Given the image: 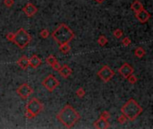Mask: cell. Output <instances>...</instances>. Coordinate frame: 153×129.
Masks as SVG:
<instances>
[{
  "label": "cell",
  "instance_id": "277c9868",
  "mask_svg": "<svg viewBox=\"0 0 153 129\" xmlns=\"http://www.w3.org/2000/svg\"><path fill=\"white\" fill-rule=\"evenodd\" d=\"M42 110L43 104L37 98H32L26 105L25 117L29 119H34L42 111Z\"/></svg>",
  "mask_w": 153,
  "mask_h": 129
},
{
  "label": "cell",
  "instance_id": "3957f363",
  "mask_svg": "<svg viewBox=\"0 0 153 129\" xmlns=\"http://www.w3.org/2000/svg\"><path fill=\"white\" fill-rule=\"evenodd\" d=\"M121 112L123 115H125L128 120L134 121L143 112V108L139 105V103L134 100L130 99L122 108Z\"/></svg>",
  "mask_w": 153,
  "mask_h": 129
},
{
  "label": "cell",
  "instance_id": "603a6c76",
  "mask_svg": "<svg viewBox=\"0 0 153 129\" xmlns=\"http://www.w3.org/2000/svg\"><path fill=\"white\" fill-rule=\"evenodd\" d=\"M39 35H40V37H41V38H43V39H47V38L49 36V31H48L47 29H43V30L39 32Z\"/></svg>",
  "mask_w": 153,
  "mask_h": 129
},
{
  "label": "cell",
  "instance_id": "ffe728a7",
  "mask_svg": "<svg viewBox=\"0 0 153 129\" xmlns=\"http://www.w3.org/2000/svg\"><path fill=\"white\" fill-rule=\"evenodd\" d=\"M46 61H47V63H48L50 66H52L55 63H56V62H57L56 58L53 55H49V56L47 57Z\"/></svg>",
  "mask_w": 153,
  "mask_h": 129
},
{
  "label": "cell",
  "instance_id": "d6986e66",
  "mask_svg": "<svg viewBox=\"0 0 153 129\" xmlns=\"http://www.w3.org/2000/svg\"><path fill=\"white\" fill-rule=\"evenodd\" d=\"M98 43H99L100 46H101V47L105 46V45L108 43V39H107V37L104 36V35H100V36L99 37V39H98Z\"/></svg>",
  "mask_w": 153,
  "mask_h": 129
},
{
  "label": "cell",
  "instance_id": "4316f807",
  "mask_svg": "<svg viewBox=\"0 0 153 129\" xmlns=\"http://www.w3.org/2000/svg\"><path fill=\"white\" fill-rule=\"evenodd\" d=\"M100 117H101L102 119H104L108 120V119H110V114H109V112H108V111H103V112L101 113Z\"/></svg>",
  "mask_w": 153,
  "mask_h": 129
},
{
  "label": "cell",
  "instance_id": "ba28073f",
  "mask_svg": "<svg viewBox=\"0 0 153 129\" xmlns=\"http://www.w3.org/2000/svg\"><path fill=\"white\" fill-rule=\"evenodd\" d=\"M16 92H17V94H18L22 99L26 100V99H28V98L31 95V93L33 92V89H32L28 84L25 83V84H22V85H20V86L17 88Z\"/></svg>",
  "mask_w": 153,
  "mask_h": 129
},
{
  "label": "cell",
  "instance_id": "9c48e42d",
  "mask_svg": "<svg viewBox=\"0 0 153 129\" xmlns=\"http://www.w3.org/2000/svg\"><path fill=\"white\" fill-rule=\"evenodd\" d=\"M135 17H136V19H137L141 23H145V22H147L150 20V18L152 17V15H151V13H150L148 11H146V10L143 8V9H142L141 11L135 13Z\"/></svg>",
  "mask_w": 153,
  "mask_h": 129
},
{
  "label": "cell",
  "instance_id": "7c38bea8",
  "mask_svg": "<svg viewBox=\"0 0 153 129\" xmlns=\"http://www.w3.org/2000/svg\"><path fill=\"white\" fill-rule=\"evenodd\" d=\"M42 61L41 59L39 57V56L37 55H33L31 56L30 58H29V64H30V66L32 67V68H37L39 67L40 65H41Z\"/></svg>",
  "mask_w": 153,
  "mask_h": 129
},
{
  "label": "cell",
  "instance_id": "5b68a950",
  "mask_svg": "<svg viewBox=\"0 0 153 129\" xmlns=\"http://www.w3.org/2000/svg\"><path fill=\"white\" fill-rule=\"evenodd\" d=\"M30 40H31V36L23 28H21L14 33L13 42L18 48L22 49L30 44Z\"/></svg>",
  "mask_w": 153,
  "mask_h": 129
},
{
  "label": "cell",
  "instance_id": "7a4b0ae2",
  "mask_svg": "<svg viewBox=\"0 0 153 129\" xmlns=\"http://www.w3.org/2000/svg\"><path fill=\"white\" fill-rule=\"evenodd\" d=\"M52 38L58 43H69L74 38V33L71 30L70 27H68L65 23H61L53 32H52Z\"/></svg>",
  "mask_w": 153,
  "mask_h": 129
},
{
  "label": "cell",
  "instance_id": "e0dca14e",
  "mask_svg": "<svg viewBox=\"0 0 153 129\" xmlns=\"http://www.w3.org/2000/svg\"><path fill=\"white\" fill-rule=\"evenodd\" d=\"M59 50L63 54H67V53H69L71 51V47L69 46L68 43H62V44H60Z\"/></svg>",
  "mask_w": 153,
  "mask_h": 129
},
{
  "label": "cell",
  "instance_id": "2e32d148",
  "mask_svg": "<svg viewBox=\"0 0 153 129\" xmlns=\"http://www.w3.org/2000/svg\"><path fill=\"white\" fill-rule=\"evenodd\" d=\"M131 9H132L134 12L137 13V12L141 11L142 9H143V4L139 0H134V1L133 2V4H131Z\"/></svg>",
  "mask_w": 153,
  "mask_h": 129
},
{
  "label": "cell",
  "instance_id": "44dd1931",
  "mask_svg": "<svg viewBox=\"0 0 153 129\" xmlns=\"http://www.w3.org/2000/svg\"><path fill=\"white\" fill-rule=\"evenodd\" d=\"M113 35H114V37H116L117 39H120V38L122 37V35H123V31H122L121 29H117V30L114 31Z\"/></svg>",
  "mask_w": 153,
  "mask_h": 129
},
{
  "label": "cell",
  "instance_id": "f1b7e54d",
  "mask_svg": "<svg viewBox=\"0 0 153 129\" xmlns=\"http://www.w3.org/2000/svg\"><path fill=\"white\" fill-rule=\"evenodd\" d=\"M13 37H14V33H13V32L7 33V35H6V40H7L8 41H13Z\"/></svg>",
  "mask_w": 153,
  "mask_h": 129
},
{
  "label": "cell",
  "instance_id": "d4e9b609",
  "mask_svg": "<svg viewBox=\"0 0 153 129\" xmlns=\"http://www.w3.org/2000/svg\"><path fill=\"white\" fill-rule=\"evenodd\" d=\"M122 43H123V45H124L125 47H128V46L131 44V40H130V38L125 37V38L123 39V40H122Z\"/></svg>",
  "mask_w": 153,
  "mask_h": 129
},
{
  "label": "cell",
  "instance_id": "7402d4cb",
  "mask_svg": "<svg viewBox=\"0 0 153 129\" xmlns=\"http://www.w3.org/2000/svg\"><path fill=\"white\" fill-rule=\"evenodd\" d=\"M127 79H128V82H129L130 84H134L137 83V77H136L134 74H132L131 75H129V76L127 77Z\"/></svg>",
  "mask_w": 153,
  "mask_h": 129
},
{
  "label": "cell",
  "instance_id": "9a60e30c",
  "mask_svg": "<svg viewBox=\"0 0 153 129\" xmlns=\"http://www.w3.org/2000/svg\"><path fill=\"white\" fill-rule=\"evenodd\" d=\"M17 64L19 65V66L23 69V70H27L28 67L30 66V64H29V58L26 57V56H22L20 59L17 60Z\"/></svg>",
  "mask_w": 153,
  "mask_h": 129
},
{
  "label": "cell",
  "instance_id": "8992f818",
  "mask_svg": "<svg viewBox=\"0 0 153 129\" xmlns=\"http://www.w3.org/2000/svg\"><path fill=\"white\" fill-rule=\"evenodd\" d=\"M59 84H60L59 81L53 75H48L42 82V85L50 92L55 91L56 89V87L59 86Z\"/></svg>",
  "mask_w": 153,
  "mask_h": 129
},
{
  "label": "cell",
  "instance_id": "4fadbf2b",
  "mask_svg": "<svg viewBox=\"0 0 153 129\" xmlns=\"http://www.w3.org/2000/svg\"><path fill=\"white\" fill-rule=\"evenodd\" d=\"M58 72H59V74L61 75L62 77H64V78H68V77L72 75L73 70H72L67 65H64L63 66H61V68L59 69Z\"/></svg>",
  "mask_w": 153,
  "mask_h": 129
},
{
  "label": "cell",
  "instance_id": "6da1fadb",
  "mask_svg": "<svg viewBox=\"0 0 153 129\" xmlns=\"http://www.w3.org/2000/svg\"><path fill=\"white\" fill-rule=\"evenodd\" d=\"M56 118L65 128H71L80 120L81 116L71 105H65L57 114Z\"/></svg>",
  "mask_w": 153,
  "mask_h": 129
},
{
  "label": "cell",
  "instance_id": "f546056e",
  "mask_svg": "<svg viewBox=\"0 0 153 129\" xmlns=\"http://www.w3.org/2000/svg\"><path fill=\"white\" fill-rule=\"evenodd\" d=\"M51 67H52L54 70H56V71H59V69L61 68V66H60V64H59L58 62H56V63H55Z\"/></svg>",
  "mask_w": 153,
  "mask_h": 129
},
{
  "label": "cell",
  "instance_id": "30bf717a",
  "mask_svg": "<svg viewBox=\"0 0 153 129\" xmlns=\"http://www.w3.org/2000/svg\"><path fill=\"white\" fill-rule=\"evenodd\" d=\"M118 73L124 77V78H127L129 75H131L132 74H134V68L133 66L128 64V63H125L119 69H118Z\"/></svg>",
  "mask_w": 153,
  "mask_h": 129
},
{
  "label": "cell",
  "instance_id": "ac0fdd59",
  "mask_svg": "<svg viewBox=\"0 0 153 129\" xmlns=\"http://www.w3.org/2000/svg\"><path fill=\"white\" fill-rule=\"evenodd\" d=\"M145 54H146V52H145V50H144L142 47L137 48L135 49V51H134V56L137 57H139V58L144 57Z\"/></svg>",
  "mask_w": 153,
  "mask_h": 129
},
{
  "label": "cell",
  "instance_id": "8fae6325",
  "mask_svg": "<svg viewBox=\"0 0 153 129\" xmlns=\"http://www.w3.org/2000/svg\"><path fill=\"white\" fill-rule=\"evenodd\" d=\"M22 11L24 12V13L28 16V17H31L33 15H35L38 12V8L31 3H28L22 9Z\"/></svg>",
  "mask_w": 153,
  "mask_h": 129
},
{
  "label": "cell",
  "instance_id": "5bb4252c",
  "mask_svg": "<svg viewBox=\"0 0 153 129\" xmlns=\"http://www.w3.org/2000/svg\"><path fill=\"white\" fill-rule=\"evenodd\" d=\"M94 128L99 129H104V128H109V124L108 122V120L102 119L100 117V119H99L95 123H94Z\"/></svg>",
  "mask_w": 153,
  "mask_h": 129
},
{
  "label": "cell",
  "instance_id": "52a82bcc",
  "mask_svg": "<svg viewBox=\"0 0 153 129\" xmlns=\"http://www.w3.org/2000/svg\"><path fill=\"white\" fill-rule=\"evenodd\" d=\"M116 75V73L108 66H104L99 72H98V76L104 82V83H108L109 82L114 75Z\"/></svg>",
  "mask_w": 153,
  "mask_h": 129
},
{
  "label": "cell",
  "instance_id": "cb8c5ba5",
  "mask_svg": "<svg viewBox=\"0 0 153 129\" xmlns=\"http://www.w3.org/2000/svg\"><path fill=\"white\" fill-rule=\"evenodd\" d=\"M76 95H77L79 98H83V97L85 96V91H84V89L79 88V89L76 91Z\"/></svg>",
  "mask_w": 153,
  "mask_h": 129
},
{
  "label": "cell",
  "instance_id": "4dcf8cb0",
  "mask_svg": "<svg viewBox=\"0 0 153 129\" xmlns=\"http://www.w3.org/2000/svg\"><path fill=\"white\" fill-rule=\"evenodd\" d=\"M96 3H98V4H102L103 2H105L106 0H94Z\"/></svg>",
  "mask_w": 153,
  "mask_h": 129
},
{
  "label": "cell",
  "instance_id": "83f0119b",
  "mask_svg": "<svg viewBox=\"0 0 153 129\" xmlns=\"http://www.w3.org/2000/svg\"><path fill=\"white\" fill-rule=\"evenodd\" d=\"M127 120H128V119H127V118H126L125 115H122V116H120V117L118 118V122H119L120 124H125V123H126Z\"/></svg>",
  "mask_w": 153,
  "mask_h": 129
},
{
  "label": "cell",
  "instance_id": "484cf974",
  "mask_svg": "<svg viewBox=\"0 0 153 129\" xmlns=\"http://www.w3.org/2000/svg\"><path fill=\"white\" fill-rule=\"evenodd\" d=\"M4 4L6 7H12L14 4V0H4Z\"/></svg>",
  "mask_w": 153,
  "mask_h": 129
}]
</instances>
